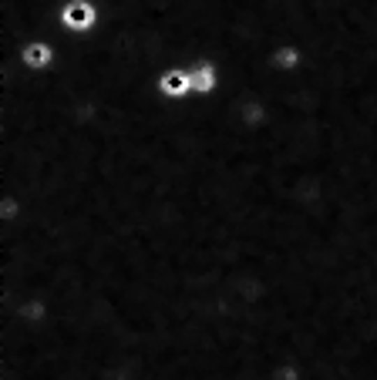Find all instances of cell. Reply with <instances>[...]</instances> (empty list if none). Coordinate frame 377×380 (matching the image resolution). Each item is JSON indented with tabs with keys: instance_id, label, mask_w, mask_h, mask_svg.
<instances>
[{
	"instance_id": "6da1fadb",
	"label": "cell",
	"mask_w": 377,
	"mask_h": 380,
	"mask_svg": "<svg viewBox=\"0 0 377 380\" xmlns=\"http://www.w3.org/2000/svg\"><path fill=\"white\" fill-rule=\"evenodd\" d=\"M47 24H54V27L68 31V34H77V38H88V34L98 31V24H101V7H98L94 0H64ZM47 24H44V27H47ZM44 27H40V31H44Z\"/></svg>"
},
{
	"instance_id": "7a4b0ae2",
	"label": "cell",
	"mask_w": 377,
	"mask_h": 380,
	"mask_svg": "<svg viewBox=\"0 0 377 380\" xmlns=\"http://www.w3.org/2000/svg\"><path fill=\"white\" fill-rule=\"evenodd\" d=\"M7 57L20 61L24 71H31V75H47L57 64V47L47 38H34V40H27L20 51H14V54H7Z\"/></svg>"
},
{
	"instance_id": "3957f363",
	"label": "cell",
	"mask_w": 377,
	"mask_h": 380,
	"mask_svg": "<svg viewBox=\"0 0 377 380\" xmlns=\"http://www.w3.org/2000/svg\"><path fill=\"white\" fill-rule=\"evenodd\" d=\"M155 91L158 98H165V101H186L192 98V71L188 68H169V71H162L158 81H155Z\"/></svg>"
}]
</instances>
